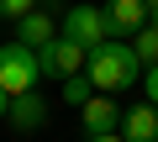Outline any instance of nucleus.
I'll list each match as a JSON object with an SVG mask.
<instances>
[{
    "mask_svg": "<svg viewBox=\"0 0 158 142\" xmlns=\"http://www.w3.org/2000/svg\"><path fill=\"white\" fill-rule=\"evenodd\" d=\"M85 74H90V84L100 95H121V90L142 84V63H137L127 37H111V42H95L85 53Z\"/></svg>",
    "mask_w": 158,
    "mask_h": 142,
    "instance_id": "obj_1",
    "label": "nucleus"
},
{
    "mask_svg": "<svg viewBox=\"0 0 158 142\" xmlns=\"http://www.w3.org/2000/svg\"><path fill=\"white\" fill-rule=\"evenodd\" d=\"M42 84V68H37V47L27 42H0V90L6 95H27Z\"/></svg>",
    "mask_w": 158,
    "mask_h": 142,
    "instance_id": "obj_2",
    "label": "nucleus"
},
{
    "mask_svg": "<svg viewBox=\"0 0 158 142\" xmlns=\"http://www.w3.org/2000/svg\"><path fill=\"white\" fill-rule=\"evenodd\" d=\"M58 37L79 42L85 53H90L95 42H111V16H106V6H69L63 21H58Z\"/></svg>",
    "mask_w": 158,
    "mask_h": 142,
    "instance_id": "obj_3",
    "label": "nucleus"
},
{
    "mask_svg": "<svg viewBox=\"0 0 158 142\" xmlns=\"http://www.w3.org/2000/svg\"><path fill=\"white\" fill-rule=\"evenodd\" d=\"M37 68H42V79H69V74H79L85 68V47L79 42H69V37H53V42H42L37 47Z\"/></svg>",
    "mask_w": 158,
    "mask_h": 142,
    "instance_id": "obj_4",
    "label": "nucleus"
},
{
    "mask_svg": "<svg viewBox=\"0 0 158 142\" xmlns=\"http://www.w3.org/2000/svg\"><path fill=\"white\" fill-rule=\"evenodd\" d=\"M79 126H85L90 137H106V132H116L121 126V105H116V95H90L85 105H79Z\"/></svg>",
    "mask_w": 158,
    "mask_h": 142,
    "instance_id": "obj_5",
    "label": "nucleus"
},
{
    "mask_svg": "<svg viewBox=\"0 0 158 142\" xmlns=\"http://www.w3.org/2000/svg\"><path fill=\"white\" fill-rule=\"evenodd\" d=\"M42 121H48V100H42L37 90L11 95V105H6V126H11V132H21V137H27V132H37Z\"/></svg>",
    "mask_w": 158,
    "mask_h": 142,
    "instance_id": "obj_6",
    "label": "nucleus"
},
{
    "mask_svg": "<svg viewBox=\"0 0 158 142\" xmlns=\"http://www.w3.org/2000/svg\"><path fill=\"white\" fill-rule=\"evenodd\" d=\"M127 142H158V105H132V111H121V126H116Z\"/></svg>",
    "mask_w": 158,
    "mask_h": 142,
    "instance_id": "obj_7",
    "label": "nucleus"
},
{
    "mask_svg": "<svg viewBox=\"0 0 158 142\" xmlns=\"http://www.w3.org/2000/svg\"><path fill=\"white\" fill-rule=\"evenodd\" d=\"M53 37H58V21H53L48 6H37V11H27V16L16 21V42H27V47H42V42H53Z\"/></svg>",
    "mask_w": 158,
    "mask_h": 142,
    "instance_id": "obj_8",
    "label": "nucleus"
},
{
    "mask_svg": "<svg viewBox=\"0 0 158 142\" xmlns=\"http://www.w3.org/2000/svg\"><path fill=\"white\" fill-rule=\"evenodd\" d=\"M106 16H111V37H132V32L148 26V6L142 0H111Z\"/></svg>",
    "mask_w": 158,
    "mask_h": 142,
    "instance_id": "obj_9",
    "label": "nucleus"
},
{
    "mask_svg": "<svg viewBox=\"0 0 158 142\" xmlns=\"http://www.w3.org/2000/svg\"><path fill=\"white\" fill-rule=\"evenodd\" d=\"M127 42H132V53H137V63H142V68H153V63H158V26H153V21H148L142 32H132Z\"/></svg>",
    "mask_w": 158,
    "mask_h": 142,
    "instance_id": "obj_10",
    "label": "nucleus"
},
{
    "mask_svg": "<svg viewBox=\"0 0 158 142\" xmlns=\"http://www.w3.org/2000/svg\"><path fill=\"white\" fill-rule=\"evenodd\" d=\"M90 95H95V84H90V74H85V68L63 79V105H74V111H79V105H85Z\"/></svg>",
    "mask_w": 158,
    "mask_h": 142,
    "instance_id": "obj_11",
    "label": "nucleus"
},
{
    "mask_svg": "<svg viewBox=\"0 0 158 142\" xmlns=\"http://www.w3.org/2000/svg\"><path fill=\"white\" fill-rule=\"evenodd\" d=\"M42 0H0V21H21L27 11H37Z\"/></svg>",
    "mask_w": 158,
    "mask_h": 142,
    "instance_id": "obj_12",
    "label": "nucleus"
},
{
    "mask_svg": "<svg viewBox=\"0 0 158 142\" xmlns=\"http://www.w3.org/2000/svg\"><path fill=\"white\" fill-rule=\"evenodd\" d=\"M142 100H148V105H158V63H153V68H142Z\"/></svg>",
    "mask_w": 158,
    "mask_h": 142,
    "instance_id": "obj_13",
    "label": "nucleus"
},
{
    "mask_svg": "<svg viewBox=\"0 0 158 142\" xmlns=\"http://www.w3.org/2000/svg\"><path fill=\"white\" fill-rule=\"evenodd\" d=\"M142 6H148V21L158 26V0H142Z\"/></svg>",
    "mask_w": 158,
    "mask_h": 142,
    "instance_id": "obj_14",
    "label": "nucleus"
},
{
    "mask_svg": "<svg viewBox=\"0 0 158 142\" xmlns=\"http://www.w3.org/2000/svg\"><path fill=\"white\" fill-rule=\"evenodd\" d=\"M90 142H127L121 132H106V137H90Z\"/></svg>",
    "mask_w": 158,
    "mask_h": 142,
    "instance_id": "obj_15",
    "label": "nucleus"
},
{
    "mask_svg": "<svg viewBox=\"0 0 158 142\" xmlns=\"http://www.w3.org/2000/svg\"><path fill=\"white\" fill-rule=\"evenodd\" d=\"M6 105H11V95H6V90H0V121H6Z\"/></svg>",
    "mask_w": 158,
    "mask_h": 142,
    "instance_id": "obj_16",
    "label": "nucleus"
}]
</instances>
